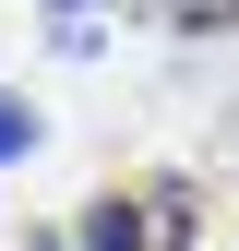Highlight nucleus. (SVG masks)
<instances>
[{"label": "nucleus", "instance_id": "f257e3e1", "mask_svg": "<svg viewBox=\"0 0 239 251\" xmlns=\"http://www.w3.org/2000/svg\"><path fill=\"white\" fill-rule=\"evenodd\" d=\"M72 251H156V227H143V192L84 203V239H72Z\"/></svg>", "mask_w": 239, "mask_h": 251}, {"label": "nucleus", "instance_id": "f03ea898", "mask_svg": "<svg viewBox=\"0 0 239 251\" xmlns=\"http://www.w3.org/2000/svg\"><path fill=\"white\" fill-rule=\"evenodd\" d=\"M36 144H48V120H36V96H24V84H0V168H24Z\"/></svg>", "mask_w": 239, "mask_h": 251}, {"label": "nucleus", "instance_id": "7ed1b4c3", "mask_svg": "<svg viewBox=\"0 0 239 251\" xmlns=\"http://www.w3.org/2000/svg\"><path fill=\"white\" fill-rule=\"evenodd\" d=\"M156 12H167V36H227L239 0H156Z\"/></svg>", "mask_w": 239, "mask_h": 251}, {"label": "nucleus", "instance_id": "20e7f679", "mask_svg": "<svg viewBox=\"0 0 239 251\" xmlns=\"http://www.w3.org/2000/svg\"><path fill=\"white\" fill-rule=\"evenodd\" d=\"M48 12H96V0H48Z\"/></svg>", "mask_w": 239, "mask_h": 251}, {"label": "nucleus", "instance_id": "39448f33", "mask_svg": "<svg viewBox=\"0 0 239 251\" xmlns=\"http://www.w3.org/2000/svg\"><path fill=\"white\" fill-rule=\"evenodd\" d=\"M24 251H72V239H24Z\"/></svg>", "mask_w": 239, "mask_h": 251}]
</instances>
